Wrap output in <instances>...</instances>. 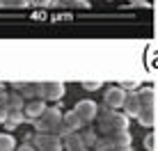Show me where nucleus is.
<instances>
[{"label": "nucleus", "instance_id": "nucleus-1", "mask_svg": "<svg viewBox=\"0 0 158 151\" xmlns=\"http://www.w3.org/2000/svg\"><path fill=\"white\" fill-rule=\"evenodd\" d=\"M35 131L44 133V135H60V137H67L69 128L64 126V112L60 108H46V112L35 119Z\"/></svg>", "mask_w": 158, "mask_h": 151}, {"label": "nucleus", "instance_id": "nucleus-2", "mask_svg": "<svg viewBox=\"0 0 158 151\" xmlns=\"http://www.w3.org/2000/svg\"><path fill=\"white\" fill-rule=\"evenodd\" d=\"M99 126H96V133L99 135H110V133L117 131H128V115L126 112H115L112 108H106L103 112H99Z\"/></svg>", "mask_w": 158, "mask_h": 151}, {"label": "nucleus", "instance_id": "nucleus-3", "mask_svg": "<svg viewBox=\"0 0 158 151\" xmlns=\"http://www.w3.org/2000/svg\"><path fill=\"white\" fill-rule=\"evenodd\" d=\"M140 99H142V103H140V115H138V121L142 124V126H154V105H156V99H154V92L151 89H142L140 92Z\"/></svg>", "mask_w": 158, "mask_h": 151}, {"label": "nucleus", "instance_id": "nucleus-4", "mask_svg": "<svg viewBox=\"0 0 158 151\" xmlns=\"http://www.w3.org/2000/svg\"><path fill=\"white\" fill-rule=\"evenodd\" d=\"M73 112L78 115V119L83 121V126H87V124H92L96 117H99V105H96L94 101L85 99V101H78V103H76Z\"/></svg>", "mask_w": 158, "mask_h": 151}, {"label": "nucleus", "instance_id": "nucleus-5", "mask_svg": "<svg viewBox=\"0 0 158 151\" xmlns=\"http://www.w3.org/2000/svg\"><path fill=\"white\" fill-rule=\"evenodd\" d=\"M32 144H35L37 151H62L64 149L60 135H44V133H37Z\"/></svg>", "mask_w": 158, "mask_h": 151}, {"label": "nucleus", "instance_id": "nucleus-6", "mask_svg": "<svg viewBox=\"0 0 158 151\" xmlns=\"http://www.w3.org/2000/svg\"><path fill=\"white\" fill-rule=\"evenodd\" d=\"M128 92L124 87H108L106 94H103V99H106V108H112V110H119V108H124V101H126Z\"/></svg>", "mask_w": 158, "mask_h": 151}, {"label": "nucleus", "instance_id": "nucleus-7", "mask_svg": "<svg viewBox=\"0 0 158 151\" xmlns=\"http://www.w3.org/2000/svg\"><path fill=\"white\" fill-rule=\"evenodd\" d=\"M39 87H41V99L44 101H60L64 96V83H60V80L39 83Z\"/></svg>", "mask_w": 158, "mask_h": 151}, {"label": "nucleus", "instance_id": "nucleus-8", "mask_svg": "<svg viewBox=\"0 0 158 151\" xmlns=\"http://www.w3.org/2000/svg\"><path fill=\"white\" fill-rule=\"evenodd\" d=\"M23 112H25V119H39V117L46 112V101L44 99H30V101H25V108H23Z\"/></svg>", "mask_w": 158, "mask_h": 151}, {"label": "nucleus", "instance_id": "nucleus-9", "mask_svg": "<svg viewBox=\"0 0 158 151\" xmlns=\"http://www.w3.org/2000/svg\"><path fill=\"white\" fill-rule=\"evenodd\" d=\"M14 89L19 92L23 99H41V87L39 83H14Z\"/></svg>", "mask_w": 158, "mask_h": 151}, {"label": "nucleus", "instance_id": "nucleus-10", "mask_svg": "<svg viewBox=\"0 0 158 151\" xmlns=\"http://www.w3.org/2000/svg\"><path fill=\"white\" fill-rule=\"evenodd\" d=\"M140 103H142L140 92H131V94L126 96V101H124V108H122V110L126 112L128 117H135V119H138V115H140Z\"/></svg>", "mask_w": 158, "mask_h": 151}, {"label": "nucleus", "instance_id": "nucleus-11", "mask_svg": "<svg viewBox=\"0 0 158 151\" xmlns=\"http://www.w3.org/2000/svg\"><path fill=\"white\" fill-rule=\"evenodd\" d=\"M62 144H64V149H67V151H83V149H87L78 131H76V133H69L67 137H62Z\"/></svg>", "mask_w": 158, "mask_h": 151}, {"label": "nucleus", "instance_id": "nucleus-12", "mask_svg": "<svg viewBox=\"0 0 158 151\" xmlns=\"http://www.w3.org/2000/svg\"><path fill=\"white\" fill-rule=\"evenodd\" d=\"M25 121V112L23 110H7V119H5V128L7 131H14L19 124Z\"/></svg>", "mask_w": 158, "mask_h": 151}, {"label": "nucleus", "instance_id": "nucleus-13", "mask_svg": "<svg viewBox=\"0 0 158 151\" xmlns=\"http://www.w3.org/2000/svg\"><path fill=\"white\" fill-rule=\"evenodd\" d=\"M110 140L112 147H131V133L128 131H117V133H110V135H106Z\"/></svg>", "mask_w": 158, "mask_h": 151}, {"label": "nucleus", "instance_id": "nucleus-14", "mask_svg": "<svg viewBox=\"0 0 158 151\" xmlns=\"http://www.w3.org/2000/svg\"><path fill=\"white\" fill-rule=\"evenodd\" d=\"M64 126H67L71 133H76V131L83 128V121L78 119V115H76L73 110H69V112H64Z\"/></svg>", "mask_w": 158, "mask_h": 151}, {"label": "nucleus", "instance_id": "nucleus-15", "mask_svg": "<svg viewBox=\"0 0 158 151\" xmlns=\"http://www.w3.org/2000/svg\"><path fill=\"white\" fill-rule=\"evenodd\" d=\"M25 108V99L19 94V92H9V99H7V110H23Z\"/></svg>", "mask_w": 158, "mask_h": 151}, {"label": "nucleus", "instance_id": "nucleus-16", "mask_svg": "<svg viewBox=\"0 0 158 151\" xmlns=\"http://www.w3.org/2000/svg\"><path fill=\"white\" fill-rule=\"evenodd\" d=\"M80 133V131H78ZM80 137H83V142H85V147L87 149H92L96 144V140H99V133H96V128H85L83 133H80Z\"/></svg>", "mask_w": 158, "mask_h": 151}, {"label": "nucleus", "instance_id": "nucleus-17", "mask_svg": "<svg viewBox=\"0 0 158 151\" xmlns=\"http://www.w3.org/2000/svg\"><path fill=\"white\" fill-rule=\"evenodd\" d=\"M0 151H16V140L9 133H0Z\"/></svg>", "mask_w": 158, "mask_h": 151}, {"label": "nucleus", "instance_id": "nucleus-18", "mask_svg": "<svg viewBox=\"0 0 158 151\" xmlns=\"http://www.w3.org/2000/svg\"><path fill=\"white\" fill-rule=\"evenodd\" d=\"M0 7L2 9H23V7H30L28 0H0Z\"/></svg>", "mask_w": 158, "mask_h": 151}, {"label": "nucleus", "instance_id": "nucleus-19", "mask_svg": "<svg viewBox=\"0 0 158 151\" xmlns=\"http://www.w3.org/2000/svg\"><path fill=\"white\" fill-rule=\"evenodd\" d=\"M55 2L60 5V7H78V9H83V7H87V0H55Z\"/></svg>", "mask_w": 158, "mask_h": 151}, {"label": "nucleus", "instance_id": "nucleus-20", "mask_svg": "<svg viewBox=\"0 0 158 151\" xmlns=\"http://www.w3.org/2000/svg\"><path fill=\"white\" fill-rule=\"evenodd\" d=\"M7 99H9V92L0 87V108H5V110H7Z\"/></svg>", "mask_w": 158, "mask_h": 151}, {"label": "nucleus", "instance_id": "nucleus-21", "mask_svg": "<svg viewBox=\"0 0 158 151\" xmlns=\"http://www.w3.org/2000/svg\"><path fill=\"white\" fill-rule=\"evenodd\" d=\"M32 7H48V5L53 2V0H28Z\"/></svg>", "mask_w": 158, "mask_h": 151}, {"label": "nucleus", "instance_id": "nucleus-22", "mask_svg": "<svg viewBox=\"0 0 158 151\" xmlns=\"http://www.w3.org/2000/svg\"><path fill=\"white\" fill-rule=\"evenodd\" d=\"M83 87L85 89H99L101 83H99V80H89V83H83Z\"/></svg>", "mask_w": 158, "mask_h": 151}, {"label": "nucleus", "instance_id": "nucleus-23", "mask_svg": "<svg viewBox=\"0 0 158 151\" xmlns=\"http://www.w3.org/2000/svg\"><path fill=\"white\" fill-rule=\"evenodd\" d=\"M16 151H37V149H35L32 142H25V144H21V147H16Z\"/></svg>", "mask_w": 158, "mask_h": 151}, {"label": "nucleus", "instance_id": "nucleus-24", "mask_svg": "<svg viewBox=\"0 0 158 151\" xmlns=\"http://www.w3.org/2000/svg\"><path fill=\"white\" fill-rule=\"evenodd\" d=\"M144 149H147V151H154V135H147V140H144Z\"/></svg>", "mask_w": 158, "mask_h": 151}, {"label": "nucleus", "instance_id": "nucleus-25", "mask_svg": "<svg viewBox=\"0 0 158 151\" xmlns=\"http://www.w3.org/2000/svg\"><path fill=\"white\" fill-rule=\"evenodd\" d=\"M5 119H7V110H5V108H0V124H5Z\"/></svg>", "mask_w": 158, "mask_h": 151}, {"label": "nucleus", "instance_id": "nucleus-26", "mask_svg": "<svg viewBox=\"0 0 158 151\" xmlns=\"http://www.w3.org/2000/svg\"><path fill=\"white\" fill-rule=\"evenodd\" d=\"M131 2H133V5H135V7H138V5H142V2H144V0H131Z\"/></svg>", "mask_w": 158, "mask_h": 151}, {"label": "nucleus", "instance_id": "nucleus-27", "mask_svg": "<svg viewBox=\"0 0 158 151\" xmlns=\"http://www.w3.org/2000/svg\"><path fill=\"white\" fill-rule=\"evenodd\" d=\"M83 151H89V149H83Z\"/></svg>", "mask_w": 158, "mask_h": 151}]
</instances>
